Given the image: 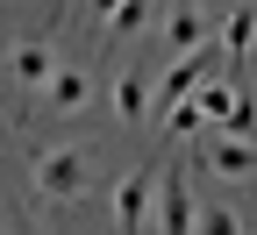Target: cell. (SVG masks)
Listing matches in <instances>:
<instances>
[{"instance_id":"1","label":"cell","mask_w":257,"mask_h":235,"mask_svg":"<svg viewBox=\"0 0 257 235\" xmlns=\"http://www.w3.org/2000/svg\"><path fill=\"white\" fill-rule=\"evenodd\" d=\"M150 199H157V164H143V171H121V178H114V235L150 228Z\"/></svg>"},{"instance_id":"5","label":"cell","mask_w":257,"mask_h":235,"mask_svg":"<svg viewBox=\"0 0 257 235\" xmlns=\"http://www.w3.org/2000/svg\"><path fill=\"white\" fill-rule=\"evenodd\" d=\"M86 100H93V79L79 72V64L57 57V72H50V86H43V114H79Z\"/></svg>"},{"instance_id":"9","label":"cell","mask_w":257,"mask_h":235,"mask_svg":"<svg viewBox=\"0 0 257 235\" xmlns=\"http://www.w3.org/2000/svg\"><path fill=\"white\" fill-rule=\"evenodd\" d=\"M186 100H193V114H200V121H214V128H221V114H229L236 86H229V79H200V86H193Z\"/></svg>"},{"instance_id":"14","label":"cell","mask_w":257,"mask_h":235,"mask_svg":"<svg viewBox=\"0 0 257 235\" xmlns=\"http://www.w3.org/2000/svg\"><path fill=\"white\" fill-rule=\"evenodd\" d=\"M0 235H8V228H0Z\"/></svg>"},{"instance_id":"10","label":"cell","mask_w":257,"mask_h":235,"mask_svg":"<svg viewBox=\"0 0 257 235\" xmlns=\"http://www.w3.org/2000/svg\"><path fill=\"white\" fill-rule=\"evenodd\" d=\"M114 114H121V121H150V86H143L136 72L114 79Z\"/></svg>"},{"instance_id":"8","label":"cell","mask_w":257,"mask_h":235,"mask_svg":"<svg viewBox=\"0 0 257 235\" xmlns=\"http://www.w3.org/2000/svg\"><path fill=\"white\" fill-rule=\"evenodd\" d=\"M250 43H257V0H243V8L229 15V29H221V57L243 64V57H250Z\"/></svg>"},{"instance_id":"13","label":"cell","mask_w":257,"mask_h":235,"mask_svg":"<svg viewBox=\"0 0 257 235\" xmlns=\"http://www.w3.org/2000/svg\"><path fill=\"white\" fill-rule=\"evenodd\" d=\"M114 8H121V0H86V15H100V22H107Z\"/></svg>"},{"instance_id":"12","label":"cell","mask_w":257,"mask_h":235,"mask_svg":"<svg viewBox=\"0 0 257 235\" xmlns=\"http://www.w3.org/2000/svg\"><path fill=\"white\" fill-rule=\"evenodd\" d=\"M143 22H150V0H121V8L107 15V36L121 43V36H143Z\"/></svg>"},{"instance_id":"11","label":"cell","mask_w":257,"mask_h":235,"mask_svg":"<svg viewBox=\"0 0 257 235\" xmlns=\"http://www.w3.org/2000/svg\"><path fill=\"white\" fill-rule=\"evenodd\" d=\"M193 235H243V214L221 207V199H207V207L193 214Z\"/></svg>"},{"instance_id":"2","label":"cell","mask_w":257,"mask_h":235,"mask_svg":"<svg viewBox=\"0 0 257 235\" xmlns=\"http://www.w3.org/2000/svg\"><path fill=\"white\" fill-rule=\"evenodd\" d=\"M36 192L43 199H79L86 192V150H72V143H64V150H43L36 157Z\"/></svg>"},{"instance_id":"4","label":"cell","mask_w":257,"mask_h":235,"mask_svg":"<svg viewBox=\"0 0 257 235\" xmlns=\"http://www.w3.org/2000/svg\"><path fill=\"white\" fill-rule=\"evenodd\" d=\"M8 72H15V86H22V93H43V86H50V72H57V50H50L43 36H29V43H15V50H8Z\"/></svg>"},{"instance_id":"7","label":"cell","mask_w":257,"mask_h":235,"mask_svg":"<svg viewBox=\"0 0 257 235\" xmlns=\"http://www.w3.org/2000/svg\"><path fill=\"white\" fill-rule=\"evenodd\" d=\"M207 171H221L229 185H243V178L257 171V143H243V136H214V143H207Z\"/></svg>"},{"instance_id":"6","label":"cell","mask_w":257,"mask_h":235,"mask_svg":"<svg viewBox=\"0 0 257 235\" xmlns=\"http://www.w3.org/2000/svg\"><path fill=\"white\" fill-rule=\"evenodd\" d=\"M207 43V15H200V0H172V15H165V50L186 57V50H200Z\"/></svg>"},{"instance_id":"3","label":"cell","mask_w":257,"mask_h":235,"mask_svg":"<svg viewBox=\"0 0 257 235\" xmlns=\"http://www.w3.org/2000/svg\"><path fill=\"white\" fill-rule=\"evenodd\" d=\"M157 235H193V192L179 164H157Z\"/></svg>"}]
</instances>
